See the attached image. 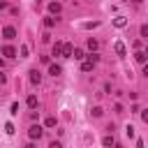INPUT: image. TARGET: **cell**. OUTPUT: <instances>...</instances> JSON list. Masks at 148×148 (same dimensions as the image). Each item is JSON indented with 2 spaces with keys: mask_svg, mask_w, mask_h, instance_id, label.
Here are the masks:
<instances>
[{
  "mask_svg": "<svg viewBox=\"0 0 148 148\" xmlns=\"http://www.w3.org/2000/svg\"><path fill=\"white\" fill-rule=\"evenodd\" d=\"M42 134H44V130H42V125H30V130H28V136L35 141V139H42Z\"/></svg>",
  "mask_w": 148,
  "mask_h": 148,
  "instance_id": "6da1fadb",
  "label": "cell"
},
{
  "mask_svg": "<svg viewBox=\"0 0 148 148\" xmlns=\"http://www.w3.org/2000/svg\"><path fill=\"white\" fill-rule=\"evenodd\" d=\"M2 37H5V39H14V37H16V28H14V25H5V28H2Z\"/></svg>",
  "mask_w": 148,
  "mask_h": 148,
  "instance_id": "7a4b0ae2",
  "label": "cell"
},
{
  "mask_svg": "<svg viewBox=\"0 0 148 148\" xmlns=\"http://www.w3.org/2000/svg\"><path fill=\"white\" fill-rule=\"evenodd\" d=\"M30 83H32V86H39V83H42V74H39L37 69H30Z\"/></svg>",
  "mask_w": 148,
  "mask_h": 148,
  "instance_id": "3957f363",
  "label": "cell"
},
{
  "mask_svg": "<svg viewBox=\"0 0 148 148\" xmlns=\"http://www.w3.org/2000/svg\"><path fill=\"white\" fill-rule=\"evenodd\" d=\"M49 74H51V76H60V74H62V67L56 65V62H51V65H49Z\"/></svg>",
  "mask_w": 148,
  "mask_h": 148,
  "instance_id": "277c9868",
  "label": "cell"
},
{
  "mask_svg": "<svg viewBox=\"0 0 148 148\" xmlns=\"http://www.w3.org/2000/svg\"><path fill=\"white\" fill-rule=\"evenodd\" d=\"M2 56H5V58H14V56H16V49H14V46H9V44H7V46H2Z\"/></svg>",
  "mask_w": 148,
  "mask_h": 148,
  "instance_id": "5b68a950",
  "label": "cell"
},
{
  "mask_svg": "<svg viewBox=\"0 0 148 148\" xmlns=\"http://www.w3.org/2000/svg\"><path fill=\"white\" fill-rule=\"evenodd\" d=\"M60 9H62V5L56 0V2H49V12L51 14H60Z\"/></svg>",
  "mask_w": 148,
  "mask_h": 148,
  "instance_id": "8992f818",
  "label": "cell"
},
{
  "mask_svg": "<svg viewBox=\"0 0 148 148\" xmlns=\"http://www.w3.org/2000/svg\"><path fill=\"white\" fill-rule=\"evenodd\" d=\"M113 25H116V28H125V25H127V18H125V16H116V18H113Z\"/></svg>",
  "mask_w": 148,
  "mask_h": 148,
  "instance_id": "52a82bcc",
  "label": "cell"
},
{
  "mask_svg": "<svg viewBox=\"0 0 148 148\" xmlns=\"http://www.w3.org/2000/svg\"><path fill=\"white\" fill-rule=\"evenodd\" d=\"M62 44H65V42H56L53 49H51V53H53V56H62Z\"/></svg>",
  "mask_w": 148,
  "mask_h": 148,
  "instance_id": "ba28073f",
  "label": "cell"
},
{
  "mask_svg": "<svg viewBox=\"0 0 148 148\" xmlns=\"http://www.w3.org/2000/svg\"><path fill=\"white\" fill-rule=\"evenodd\" d=\"M72 51H74L72 44H62V58H72Z\"/></svg>",
  "mask_w": 148,
  "mask_h": 148,
  "instance_id": "9c48e42d",
  "label": "cell"
},
{
  "mask_svg": "<svg viewBox=\"0 0 148 148\" xmlns=\"http://www.w3.org/2000/svg\"><path fill=\"white\" fill-rule=\"evenodd\" d=\"M113 143H116V141H113V134H106V136L102 139V146H104V148H111Z\"/></svg>",
  "mask_w": 148,
  "mask_h": 148,
  "instance_id": "30bf717a",
  "label": "cell"
},
{
  "mask_svg": "<svg viewBox=\"0 0 148 148\" xmlns=\"http://www.w3.org/2000/svg\"><path fill=\"white\" fill-rule=\"evenodd\" d=\"M72 58H74V60H83V58H86L83 49H74V51H72Z\"/></svg>",
  "mask_w": 148,
  "mask_h": 148,
  "instance_id": "8fae6325",
  "label": "cell"
},
{
  "mask_svg": "<svg viewBox=\"0 0 148 148\" xmlns=\"http://www.w3.org/2000/svg\"><path fill=\"white\" fill-rule=\"evenodd\" d=\"M92 67H95V62H90V60L81 62V72H92Z\"/></svg>",
  "mask_w": 148,
  "mask_h": 148,
  "instance_id": "7c38bea8",
  "label": "cell"
},
{
  "mask_svg": "<svg viewBox=\"0 0 148 148\" xmlns=\"http://www.w3.org/2000/svg\"><path fill=\"white\" fill-rule=\"evenodd\" d=\"M113 49H116V53H118V56H125V44H123V42H116V44H113Z\"/></svg>",
  "mask_w": 148,
  "mask_h": 148,
  "instance_id": "4fadbf2b",
  "label": "cell"
},
{
  "mask_svg": "<svg viewBox=\"0 0 148 148\" xmlns=\"http://www.w3.org/2000/svg\"><path fill=\"white\" fill-rule=\"evenodd\" d=\"M25 104H28L30 109H37V97H35V95H28V99H25Z\"/></svg>",
  "mask_w": 148,
  "mask_h": 148,
  "instance_id": "5bb4252c",
  "label": "cell"
},
{
  "mask_svg": "<svg viewBox=\"0 0 148 148\" xmlns=\"http://www.w3.org/2000/svg\"><path fill=\"white\" fill-rule=\"evenodd\" d=\"M146 58H148V56H146L143 51H136V53H134V60H136V62H146Z\"/></svg>",
  "mask_w": 148,
  "mask_h": 148,
  "instance_id": "9a60e30c",
  "label": "cell"
},
{
  "mask_svg": "<svg viewBox=\"0 0 148 148\" xmlns=\"http://www.w3.org/2000/svg\"><path fill=\"white\" fill-rule=\"evenodd\" d=\"M56 21H58V18H53V16H46V18H44V25H46V28H53V25H56Z\"/></svg>",
  "mask_w": 148,
  "mask_h": 148,
  "instance_id": "2e32d148",
  "label": "cell"
},
{
  "mask_svg": "<svg viewBox=\"0 0 148 148\" xmlns=\"http://www.w3.org/2000/svg\"><path fill=\"white\" fill-rule=\"evenodd\" d=\"M97 46H99V44H97V39H92V37H90V39H88V49H90V51H97Z\"/></svg>",
  "mask_w": 148,
  "mask_h": 148,
  "instance_id": "e0dca14e",
  "label": "cell"
},
{
  "mask_svg": "<svg viewBox=\"0 0 148 148\" xmlns=\"http://www.w3.org/2000/svg\"><path fill=\"white\" fill-rule=\"evenodd\" d=\"M90 113H92L95 118H99V116L104 113V109H102V106H92V111H90Z\"/></svg>",
  "mask_w": 148,
  "mask_h": 148,
  "instance_id": "ac0fdd59",
  "label": "cell"
},
{
  "mask_svg": "<svg viewBox=\"0 0 148 148\" xmlns=\"http://www.w3.org/2000/svg\"><path fill=\"white\" fill-rule=\"evenodd\" d=\"M9 113H12V116H16V113H18V102H12V106H9Z\"/></svg>",
  "mask_w": 148,
  "mask_h": 148,
  "instance_id": "d6986e66",
  "label": "cell"
},
{
  "mask_svg": "<svg viewBox=\"0 0 148 148\" xmlns=\"http://www.w3.org/2000/svg\"><path fill=\"white\" fill-rule=\"evenodd\" d=\"M44 125H46V127H56V118H53V116H49V118L44 120Z\"/></svg>",
  "mask_w": 148,
  "mask_h": 148,
  "instance_id": "ffe728a7",
  "label": "cell"
},
{
  "mask_svg": "<svg viewBox=\"0 0 148 148\" xmlns=\"http://www.w3.org/2000/svg\"><path fill=\"white\" fill-rule=\"evenodd\" d=\"M139 35H141L143 39H148V25H141V28H139Z\"/></svg>",
  "mask_w": 148,
  "mask_h": 148,
  "instance_id": "44dd1931",
  "label": "cell"
},
{
  "mask_svg": "<svg viewBox=\"0 0 148 148\" xmlns=\"http://www.w3.org/2000/svg\"><path fill=\"white\" fill-rule=\"evenodd\" d=\"M125 134H127L130 139H134V127H132V125H127V127H125Z\"/></svg>",
  "mask_w": 148,
  "mask_h": 148,
  "instance_id": "7402d4cb",
  "label": "cell"
},
{
  "mask_svg": "<svg viewBox=\"0 0 148 148\" xmlns=\"http://www.w3.org/2000/svg\"><path fill=\"white\" fill-rule=\"evenodd\" d=\"M5 132H7V134H14V125H12V123H5Z\"/></svg>",
  "mask_w": 148,
  "mask_h": 148,
  "instance_id": "603a6c76",
  "label": "cell"
},
{
  "mask_svg": "<svg viewBox=\"0 0 148 148\" xmlns=\"http://www.w3.org/2000/svg\"><path fill=\"white\" fill-rule=\"evenodd\" d=\"M88 60H90V62H97V60H99V56H97V53H95V51H92V53H90V56H88Z\"/></svg>",
  "mask_w": 148,
  "mask_h": 148,
  "instance_id": "cb8c5ba5",
  "label": "cell"
},
{
  "mask_svg": "<svg viewBox=\"0 0 148 148\" xmlns=\"http://www.w3.org/2000/svg\"><path fill=\"white\" fill-rule=\"evenodd\" d=\"M21 58H28V46H25V44L21 46Z\"/></svg>",
  "mask_w": 148,
  "mask_h": 148,
  "instance_id": "d4e9b609",
  "label": "cell"
},
{
  "mask_svg": "<svg viewBox=\"0 0 148 148\" xmlns=\"http://www.w3.org/2000/svg\"><path fill=\"white\" fill-rule=\"evenodd\" d=\"M49 148H62V143H60V141H51V143H49Z\"/></svg>",
  "mask_w": 148,
  "mask_h": 148,
  "instance_id": "484cf974",
  "label": "cell"
},
{
  "mask_svg": "<svg viewBox=\"0 0 148 148\" xmlns=\"http://www.w3.org/2000/svg\"><path fill=\"white\" fill-rule=\"evenodd\" d=\"M141 120H143V123H148V109H146V111H141Z\"/></svg>",
  "mask_w": 148,
  "mask_h": 148,
  "instance_id": "4316f807",
  "label": "cell"
},
{
  "mask_svg": "<svg viewBox=\"0 0 148 148\" xmlns=\"http://www.w3.org/2000/svg\"><path fill=\"white\" fill-rule=\"evenodd\" d=\"M0 83H7V74H2V72H0Z\"/></svg>",
  "mask_w": 148,
  "mask_h": 148,
  "instance_id": "83f0119b",
  "label": "cell"
},
{
  "mask_svg": "<svg viewBox=\"0 0 148 148\" xmlns=\"http://www.w3.org/2000/svg\"><path fill=\"white\" fill-rule=\"evenodd\" d=\"M143 76H148V62H143Z\"/></svg>",
  "mask_w": 148,
  "mask_h": 148,
  "instance_id": "f1b7e54d",
  "label": "cell"
},
{
  "mask_svg": "<svg viewBox=\"0 0 148 148\" xmlns=\"http://www.w3.org/2000/svg\"><path fill=\"white\" fill-rule=\"evenodd\" d=\"M136 148H143V141H141V139L136 141Z\"/></svg>",
  "mask_w": 148,
  "mask_h": 148,
  "instance_id": "f546056e",
  "label": "cell"
},
{
  "mask_svg": "<svg viewBox=\"0 0 148 148\" xmlns=\"http://www.w3.org/2000/svg\"><path fill=\"white\" fill-rule=\"evenodd\" d=\"M25 148H35V143H25Z\"/></svg>",
  "mask_w": 148,
  "mask_h": 148,
  "instance_id": "4dcf8cb0",
  "label": "cell"
},
{
  "mask_svg": "<svg viewBox=\"0 0 148 148\" xmlns=\"http://www.w3.org/2000/svg\"><path fill=\"white\" fill-rule=\"evenodd\" d=\"M113 148H123V146H120V143H113Z\"/></svg>",
  "mask_w": 148,
  "mask_h": 148,
  "instance_id": "1f68e13d",
  "label": "cell"
},
{
  "mask_svg": "<svg viewBox=\"0 0 148 148\" xmlns=\"http://www.w3.org/2000/svg\"><path fill=\"white\" fill-rule=\"evenodd\" d=\"M2 65H5V60H2V58H0V67H2Z\"/></svg>",
  "mask_w": 148,
  "mask_h": 148,
  "instance_id": "d6a6232c",
  "label": "cell"
},
{
  "mask_svg": "<svg viewBox=\"0 0 148 148\" xmlns=\"http://www.w3.org/2000/svg\"><path fill=\"white\" fill-rule=\"evenodd\" d=\"M143 53H146V56H148V46H146V51H143Z\"/></svg>",
  "mask_w": 148,
  "mask_h": 148,
  "instance_id": "836d02e7",
  "label": "cell"
},
{
  "mask_svg": "<svg viewBox=\"0 0 148 148\" xmlns=\"http://www.w3.org/2000/svg\"><path fill=\"white\" fill-rule=\"evenodd\" d=\"M123 2H130V0H123Z\"/></svg>",
  "mask_w": 148,
  "mask_h": 148,
  "instance_id": "e575fe53",
  "label": "cell"
},
{
  "mask_svg": "<svg viewBox=\"0 0 148 148\" xmlns=\"http://www.w3.org/2000/svg\"><path fill=\"white\" fill-rule=\"evenodd\" d=\"M37 2H39V0H37Z\"/></svg>",
  "mask_w": 148,
  "mask_h": 148,
  "instance_id": "d590c367",
  "label": "cell"
}]
</instances>
